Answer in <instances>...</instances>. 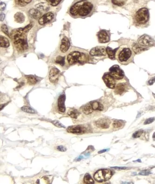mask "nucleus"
Instances as JSON below:
<instances>
[{"mask_svg":"<svg viewBox=\"0 0 155 184\" xmlns=\"http://www.w3.org/2000/svg\"><path fill=\"white\" fill-rule=\"evenodd\" d=\"M33 24H30L23 28H19L13 31L11 36L14 39V45L18 51L23 52L28 48L26 34L32 27Z\"/></svg>","mask_w":155,"mask_h":184,"instance_id":"obj_1","label":"nucleus"},{"mask_svg":"<svg viewBox=\"0 0 155 184\" xmlns=\"http://www.w3.org/2000/svg\"><path fill=\"white\" fill-rule=\"evenodd\" d=\"M93 8V4L87 0H81L74 3L70 9V13L72 16H87Z\"/></svg>","mask_w":155,"mask_h":184,"instance_id":"obj_2","label":"nucleus"},{"mask_svg":"<svg viewBox=\"0 0 155 184\" xmlns=\"http://www.w3.org/2000/svg\"><path fill=\"white\" fill-rule=\"evenodd\" d=\"M67 60L70 65H72L77 62H85L87 60V57L85 54L74 51L68 54Z\"/></svg>","mask_w":155,"mask_h":184,"instance_id":"obj_3","label":"nucleus"},{"mask_svg":"<svg viewBox=\"0 0 155 184\" xmlns=\"http://www.w3.org/2000/svg\"><path fill=\"white\" fill-rule=\"evenodd\" d=\"M149 12L148 9L143 8L138 10L134 16V21L139 24H144L148 22Z\"/></svg>","mask_w":155,"mask_h":184,"instance_id":"obj_4","label":"nucleus"},{"mask_svg":"<svg viewBox=\"0 0 155 184\" xmlns=\"http://www.w3.org/2000/svg\"><path fill=\"white\" fill-rule=\"evenodd\" d=\"M132 55V52L129 48H121L117 54V58L120 62L128 61Z\"/></svg>","mask_w":155,"mask_h":184,"instance_id":"obj_5","label":"nucleus"},{"mask_svg":"<svg viewBox=\"0 0 155 184\" xmlns=\"http://www.w3.org/2000/svg\"><path fill=\"white\" fill-rule=\"evenodd\" d=\"M67 131L68 133L73 134H82L89 132V128L83 125H74L68 127Z\"/></svg>","mask_w":155,"mask_h":184,"instance_id":"obj_6","label":"nucleus"},{"mask_svg":"<svg viewBox=\"0 0 155 184\" xmlns=\"http://www.w3.org/2000/svg\"><path fill=\"white\" fill-rule=\"evenodd\" d=\"M109 74L115 79L121 80L124 77V72L119 66L114 65L109 69Z\"/></svg>","mask_w":155,"mask_h":184,"instance_id":"obj_7","label":"nucleus"},{"mask_svg":"<svg viewBox=\"0 0 155 184\" xmlns=\"http://www.w3.org/2000/svg\"><path fill=\"white\" fill-rule=\"evenodd\" d=\"M92 56H102L107 54L106 48L103 46H97L92 48L89 53Z\"/></svg>","mask_w":155,"mask_h":184,"instance_id":"obj_8","label":"nucleus"},{"mask_svg":"<svg viewBox=\"0 0 155 184\" xmlns=\"http://www.w3.org/2000/svg\"><path fill=\"white\" fill-rule=\"evenodd\" d=\"M103 79L108 87L111 89L115 88V80L109 73H105L104 74L103 77Z\"/></svg>","mask_w":155,"mask_h":184,"instance_id":"obj_9","label":"nucleus"},{"mask_svg":"<svg viewBox=\"0 0 155 184\" xmlns=\"http://www.w3.org/2000/svg\"><path fill=\"white\" fill-rule=\"evenodd\" d=\"M140 45L142 46H147L154 44V41L148 35H144L141 36L138 39Z\"/></svg>","mask_w":155,"mask_h":184,"instance_id":"obj_10","label":"nucleus"},{"mask_svg":"<svg viewBox=\"0 0 155 184\" xmlns=\"http://www.w3.org/2000/svg\"><path fill=\"white\" fill-rule=\"evenodd\" d=\"M95 123L98 128L101 129H107L109 128L111 121L106 118H101L97 120Z\"/></svg>","mask_w":155,"mask_h":184,"instance_id":"obj_11","label":"nucleus"},{"mask_svg":"<svg viewBox=\"0 0 155 184\" xmlns=\"http://www.w3.org/2000/svg\"><path fill=\"white\" fill-rule=\"evenodd\" d=\"M54 18V15L52 12H48L42 16L39 20L38 23L40 25H44L45 24H47L51 20H53Z\"/></svg>","mask_w":155,"mask_h":184,"instance_id":"obj_12","label":"nucleus"},{"mask_svg":"<svg viewBox=\"0 0 155 184\" xmlns=\"http://www.w3.org/2000/svg\"><path fill=\"white\" fill-rule=\"evenodd\" d=\"M60 71L57 68H53L50 69L49 74V78L51 83H55L57 81L59 77Z\"/></svg>","mask_w":155,"mask_h":184,"instance_id":"obj_13","label":"nucleus"},{"mask_svg":"<svg viewBox=\"0 0 155 184\" xmlns=\"http://www.w3.org/2000/svg\"><path fill=\"white\" fill-rule=\"evenodd\" d=\"M66 99V96L64 94L60 96L58 99V110L61 113H64L66 111V107L65 106V101Z\"/></svg>","mask_w":155,"mask_h":184,"instance_id":"obj_14","label":"nucleus"},{"mask_svg":"<svg viewBox=\"0 0 155 184\" xmlns=\"http://www.w3.org/2000/svg\"><path fill=\"white\" fill-rule=\"evenodd\" d=\"M70 47V42L68 40V38L65 37L62 40L61 45H60V50L62 53H66Z\"/></svg>","mask_w":155,"mask_h":184,"instance_id":"obj_15","label":"nucleus"},{"mask_svg":"<svg viewBox=\"0 0 155 184\" xmlns=\"http://www.w3.org/2000/svg\"><path fill=\"white\" fill-rule=\"evenodd\" d=\"M98 40L100 43L108 42L109 41V36L105 31L102 30L100 31L98 35Z\"/></svg>","mask_w":155,"mask_h":184,"instance_id":"obj_16","label":"nucleus"},{"mask_svg":"<svg viewBox=\"0 0 155 184\" xmlns=\"http://www.w3.org/2000/svg\"><path fill=\"white\" fill-rule=\"evenodd\" d=\"M126 89V86L125 84L123 83L120 84L115 87V92L117 94L121 95L123 93L125 92Z\"/></svg>","mask_w":155,"mask_h":184,"instance_id":"obj_17","label":"nucleus"},{"mask_svg":"<svg viewBox=\"0 0 155 184\" xmlns=\"http://www.w3.org/2000/svg\"><path fill=\"white\" fill-rule=\"evenodd\" d=\"M95 179L98 182H102L104 181V177L103 174V169L98 170L96 172L94 175Z\"/></svg>","mask_w":155,"mask_h":184,"instance_id":"obj_18","label":"nucleus"},{"mask_svg":"<svg viewBox=\"0 0 155 184\" xmlns=\"http://www.w3.org/2000/svg\"><path fill=\"white\" fill-rule=\"evenodd\" d=\"M30 16L34 19H37L41 16V13L39 10L36 9H32L30 10L29 12Z\"/></svg>","mask_w":155,"mask_h":184,"instance_id":"obj_19","label":"nucleus"},{"mask_svg":"<svg viewBox=\"0 0 155 184\" xmlns=\"http://www.w3.org/2000/svg\"><path fill=\"white\" fill-rule=\"evenodd\" d=\"M81 110L83 113L86 115H89L93 112V109L91 104H87L81 107Z\"/></svg>","mask_w":155,"mask_h":184,"instance_id":"obj_20","label":"nucleus"},{"mask_svg":"<svg viewBox=\"0 0 155 184\" xmlns=\"http://www.w3.org/2000/svg\"><path fill=\"white\" fill-rule=\"evenodd\" d=\"M0 46L1 48H7L9 46V42L7 38L3 36L0 37Z\"/></svg>","mask_w":155,"mask_h":184,"instance_id":"obj_21","label":"nucleus"},{"mask_svg":"<svg viewBox=\"0 0 155 184\" xmlns=\"http://www.w3.org/2000/svg\"><path fill=\"white\" fill-rule=\"evenodd\" d=\"M91 105L92 107L93 110L100 111H102L103 110V105L100 104L99 102L97 101H93L91 103Z\"/></svg>","mask_w":155,"mask_h":184,"instance_id":"obj_22","label":"nucleus"},{"mask_svg":"<svg viewBox=\"0 0 155 184\" xmlns=\"http://www.w3.org/2000/svg\"><path fill=\"white\" fill-rule=\"evenodd\" d=\"M14 18L15 21L19 23H23L25 20V16L22 13H16V14H15Z\"/></svg>","mask_w":155,"mask_h":184,"instance_id":"obj_23","label":"nucleus"},{"mask_svg":"<svg viewBox=\"0 0 155 184\" xmlns=\"http://www.w3.org/2000/svg\"><path fill=\"white\" fill-rule=\"evenodd\" d=\"M68 114L71 118L73 119H77L78 116L80 115V113L77 110L74 109H70L68 112Z\"/></svg>","mask_w":155,"mask_h":184,"instance_id":"obj_24","label":"nucleus"},{"mask_svg":"<svg viewBox=\"0 0 155 184\" xmlns=\"http://www.w3.org/2000/svg\"><path fill=\"white\" fill-rule=\"evenodd\" d=\"M103 174L104 181L109 180L112 175V172L109 169H103Z\"/></svg>","mask_w":155,"mask_h":184,"instance_id":"obj_25","label":"nucleus"},{"mask_svg":"<svg viewBox=\"0 0 155 184\" xmlns=\"http://www.w3.org/2000/svg\"><path fill=\"white\" fill-rule=\"evenodd\" d=\"M117 49L113 50L111 48L109 47H107L106 48V52H107V54L109 56V57L111 59H114L115 57V53H116V50Z\"/></svg>","mask_w":155,"mask_h":184,"instance_id":"obj_26","label":"nucleus"},{"mask_svg":"<svg viewBox=\"0 0 155 184\" xmlns=\"http://www.w3.org/2000/svg\"><path fill=\"white\" fill-rule=\"evenodd\" d=\"M132 48H133L134 52L137 54L141 53L146 49L144 48H143L141 46H139V45H138L137 44H133V46H132Z\"/></svg>","mask_w":155,"mask_h":184,"instance_id":"obj_27","label":"nucleus"},{"mask_svg":"<svg viewBox=\"0 0 155 184\" xmlns=\"http://www.w3.org/2000/svg\"><path fill=\"white\" fill-rule=\"evenodd\" d=\"M15 3L17 5L21 7H24L29 4L32 0H15Z\"/></svg>","mask_w":155,"mask_h":184,"instance_id":"obj_28","label":"nucleus"},{"mask_svg":"<svg viewBox=\"0 0 155 184\" xmlns=\"http://www.w3.org/2000/svg\"><path fill=\"white\" fill-rule=\"evenodd\" d=\"M28 83L30 85H33L36 84L37 82V80L36 77L33 75H28L27 77Z\"/></svg>","mask_w":155,"mask_h":184,"instance_id":"obj_29","label":"nucleus"},{"mask_svg":"<svg viewBox=\"0 0 155 184\" xmlns=\"http://www.w3.org/2000/svg\"><path fill=\"white\" fill-rule=\"evenodd\" d=\"M83 182L85 184H94V181L89 174H86L83 179Z\"/></svg>","mask_w":155,"mask_h":184,"instance_id":"obj_30","label":"nucleus"},{"mask_svg":"<svg viewBox=\"0 0 155 184\" xmlns=\"http://www.w3.org/2000/svg\"><path fill=\"white\" fill-rule=\"evenodd\" d=\"M21 110L22 111L26 113H36V111L34 110L32 108L30 107H27V106H24L21 107Z\"/></svg>","mask_w":155,"mask_h":184,"instance_id":"obj_31","label":"nucleus"},{"mask_svg":"<svg viewBox=\"0 0 155 184\" xmlns=\"http://www.w3.org/2000/svg\"><path fill=\"white\" fill-rule=\"evenodd\" d=\"M113 4L115 5H117L119 6H122L125 5L128 0H111Z\"/></svg>","mask_w":155,"mask_h":184,"instance_id":"obj_32","label":"nucleus"},{"mask_svg":"<svg viewBox=\"0 0 155 184\" xmlns=\"http://www.w3.org/2000/svg\"><path fill=\"white\" fill-rule=\"evenodd\" d=\"M56 62L60 64L62 66H63L65 64L64 57L61 56L57 57L56 59Z\"/></svg>","mask_w":155,"mask_h":184,"instance_id":"obj_33","label":"nucleus"},{"mask_svg":"<svg viewBox=\"0 0 155 184\" xmlns=\"http://www.w3.org/2000/svg\"><path fill=\"white\" fill-rule=\"evenodd\" d=\"M48 3L52 6H56L61 3L62 0H46Z\"/></svg>","mask_w":155,"mask_h":184,"instance_id":"obj_34","label":"nucleus"},{"mask_svg":"<svg viewBox=\"0 0 155 184\" xmlns=\"http://www.w3.org/2000/svg\"><path fill=\"white\" fill-rule=\"evenodd\" d=\"M123 123L120 120H115L113 123V126L115 128H119L122 127Z\"/></svg>","mask_w":155,"mask_h":184,"instance_id":"obj_35","label":"nucleus"},{"mask_svg":"<svg viewBox=\"0 0 155 184\" xmlns=\"http://www.w3.org/2000/svg\"><path fill=\"white\" fill-rule=\"evenodd\" d=\"M52 124H53L54 125H55L56 127L59 128H65L64 126L62 125L60 122L59 121H57L56 120H53L51 122Z\"/></svg>","mask_w":155,"mask_h":184,"instance_id":"obj_36","label":"nucleus"},{"mask_svg":"<svg viewBox=\"0 0 155 184\" xmlns=\"http://www.w3.org/2000/svg\"><path fill=\"white\" fill-rule=\"evenodd\" d=\"M143 132H144V131H143V130H142V129H140V130H139L137 131L136 132H135V133L133 134V138H139V137H140L141 136V135L142 134Z\"/></svg>","mask_w":155,"mask_h":184,"instance_id":"obj_37","label":"nucleus"},{"mask_svg":"<svg viewBox=\"0 0 155 184\" xmlns=\"http://www.w3.org/2000/svg\"><path fill=\"white\" fill-rule=\"evenodd\" d=\"M150 174H151V172L148 170H142L139 173V175L142 176H148Z\"/></svg>","mask_w":155,"mask_h":184,"instance_id":"obj_38","label":"nucleus"},{"mask_svg":"<svg viewBox=\"0 0 155 184\" xmlns=\"http://www.w3.org/2000/svg\"><path fill=\"white\" fill-rule=\"evenodd\" d=\"M1 31L3 32L7 36H9V31L7 29V26L6 24H3L1 27Z\"/></svg>","mask_w":155,"mask_h":184,"instance_id":"obj_39","label":"nucleus"},{"mask_svg":"<svg viewBox=\"0 0 155 184\" xmlns=\"http://www.w3.org/2000/svg\"><path fill=\"white\" fill-rule=\"evenodd\" d=\"M155 120V118L154 117H152V118H150L149 119H147L144 122V125H147V124H151L153 122H154Z\"/></svg>","mask_w":155,"mask_h":184,"instance_id":"obj_40","label":"nucleus"},{"mask_svg":"<svg viewBox=\"0 0 155 184\" xmlns=\"http://www.w3.org/2000/svg\"><path fill=\"white\" fill-rule=\"evenodd\" d=\"M56 149L57 150L60 151L65 152L67 150V149L65 148V147L63 146H58L56 147Z\"/></svg>","mask_w":155,"mask_h":184,"instance_id":"obj_41","label":"nucleus"},{"mask_svg":"<svg viewBox=\"0 0 155 184\" xmlns=\"http://www.w3.org/2000/svg\"><path fill=\"white\" fill-rule=\"evenodd\" d=\"M111 168H113V169H117V170H125L126 169L127 167H111Z\"/></svg>","mask_w":155,"mask_h":184,"instance_id":"obj_42","label":"nucleus"},{"mask_svg":"<svg viewBox=\"0 0 155 184\" xmlns=\"http://www.w3.org/2000/svg\"><path fill=\"white\" fill-rule=\"evenodd\" d=\"M109 149H103V150H100L99 151H98V154H102V153H104L105 152L108 151L109 150Z\"/></svg>","mask_w":155,"mask_h":184,"instance_id":"obj_43","label":"nucleus"},{"mask_svg":"<svg viewBox=\"0 0 155 184\" xmlns=\"http://www.w3.org/2000/svg\"><path fill=\"white\" fill-rule=\"evenodd\" d=\"M122 183L123 184H130V183H132V182H123Z\"/></svg>","mask_w":155,"mask_h":184,"instance_id":"obj_44","label":"nucleus"},{"mask_svg":"<svg viewBox=\"0 0 155 184\" xmlns=\"http://www.w3.org/2000/svg\"><path fill=\"white\" fill-rule=\"evenodd\" d=\"M141 162V160H140V159H138V160L137 161H134V162Z\"/></svg>","mask_w":155,"mask_h":184,"instance_id":"obj_45","label":"nucleus"},{"mask_svg":"<svg viewBox=\"0 0 155 184\" xmlns=\"http://www.w3.org/2000/svg\"><path fill=\"white\" fill-rule=\"evenodd\" d=\"M132 175H137V173H136L135 172L134 173H133V174H132Z\"/></svg>","mask_w":155,"mask_h":184,"instance_id":"obj_46","label":"nucleus"}]
</instances>
